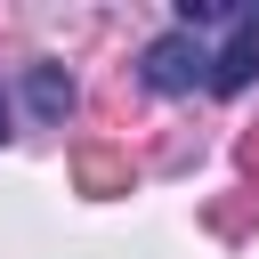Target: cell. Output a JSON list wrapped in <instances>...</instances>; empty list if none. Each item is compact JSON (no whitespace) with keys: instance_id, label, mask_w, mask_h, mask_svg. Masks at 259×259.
<instances>
[{"instance_id":"cell-1","label":"cell","mask_w":259,"mask_h":259,"mask_svg":"<svg viewBox=\"0 0 259 259\" xmlns=\"http://www.w3.org/2000/svg\"><path fill=\"white\" fill-rule=\"evenodd\" d=\"M146 89H162V97H186V89H210V49L194 40V32H162L154 49H146Z\"/></svg>"},{"instance_id":"cell-2","label":"cell","mask_w":259,"mask_h":259,"mask_svg":"<svg viewBox=\"0 0 259 259\" xmlns=\"http://www.w3.org/2000/svg\"><path fill=\"white\" fill-rule=\"evenodd\" d=\"M73 178H81V194H130V154L81 146V154H73Z\"/></svg>"},{"instance_id":"cell-3","label":"cell","mask_w":259,"mask_h":259,"mask_svg":"<svg viewBox=\"0 0 259 259\" xmlns=\"http://www.w3.org/2000/svg\"><path fill=\"white\" fill-rule=\"evenodd\" d=\"M24 97H32L40 121H65V113H73V73H65V65H32V73H24Z\"/></svg>"},{"instance_id":"cell-4","label":"cell","mask_w":259,"mask_h":259,"mask_svg":"<svg viewBox=\"0 0 259 259\" xmlns=\"http://www.w3.org/2000/svg\"><path fill=\"white\" fill-rule=\"evenodd\" d=\"M251 210H259V194H251V202H219V210H210V227H219V235H243V227H251Z\"/></svg>"},{"instance_id":"cell-5","label":"cell","mask_w":259,"mask_h":259,"mask_svg":"<svg viewBox=\"0 0 259 259\" xmlns=\"http://www.w3.org/2000/svg\"><path fill=\"white\" fill-rule=\"evenodd\" d=\"M235 162H243V170L259 178V130H243V138H235Z\"/></svg>"},{"instance_id":"cell-6","label":"cell","mask_w":259,"mask_h":259,"mask_svg":"<svg viewBox=\"0 0 259 259\" xmlns=\"http://www.w3.org/2000/svg\"><path fill=\"white\" fill-rule=\"evenodd\" d=\"M16 138V105H8V89H0V146Z\"/></svg>"}]
</instances>
